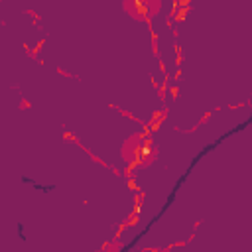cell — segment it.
I'll return each instance as SVG.
<instances>
[{
    "label": "cell",
    "instance_id": "6da1fadb",
    "mask_svg": "<svg viewBox=\"0 0 252 252\" xmlns=\"http://www.w3.org/2000/svg\"><path fill=\"white\" fill-rule=\"evenodd\" d=\"M122 159L128 165H132L136 161L142 165H148L154 159L152 140H146L142 134H132L130 138H126V142L122 146Z\"/></svg>",
    "mask_w": 252,
    "mask_h": 252
},
{
    "label": "cell",
    "instance_id": "7a4b0ae2",
    "mask_svg": "<svg viewBox=\"0 0 252 252\" xmlns=\"http://www.w3.org/2000/svg\"><path fill=\"white\" fill-rule=\"evenodd\" d=\"M124 10L138 22L152 20L161 10V0H124Z\"/></svg>",
    "mask_w": 252,
    "mask_h": 252
}]
</instances>
